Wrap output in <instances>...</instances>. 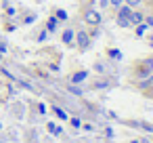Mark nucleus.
<instances>
[{
  "label": "nucleus",
  "instance_id": "15",
  "mask_svg": "<svg viewBox=\"0 0 153 143\" xmlns=\"http://www.w3.org/2000/svg\"><path fill=\"white\" fill-rule=\"evenodd\" d=\"M151 95H153V88H151Z\"/></svg>",
  "mask_w": 153,
  "mask_h": 143
},
{
  "label": "nucleus",
  "instance_id": "12",
  "mask_svg": "<svg viewBox=\"0 0 153 143\" xmlns=\"http://www.w3.org/2000/svg\"><path fill=\"white\" fill-rule=\"evenodd\" d=\"M55 13H57V17H59V19H67V15H65V11H63V9H59V11H55Z\"/></svg>",
  "mask_w": 153,
  "mask_h": 143
},
{
  "label": "nucleus",
  "instance_id": "6",
  "mask_svg": "<svg viewBox=\"0 0 153 143\" xmlns=\"http://www.w3.org/2000/svg\"><path fill=\"white\" fill-rule=\"evenodd\" d=\"M134 28H136V32H134V34H136V36H138V38H140V36H143V34H145V32H147V30H149V28H147V23H145V21H143V23H136V25H134Z\"/></svg>",
  "mask_w": 153,
  "mask_h": 143
},
{
  "label": "nucleus",
  "instance_id": "1",
  "mask_svg": "<svg viewBox=\"0 0 153 143\" xmlns=\"http://www.w3.org/2000/svg\"><path fill=\"white\" fill-rule=\"evenodd\" d=\"M130 13H132V9L130 7H126V4H122L120 9H117V13H115V21H117V25L120 28H132V21H130Z\"/></svg>",
  "mask_w": 153,
  "mask_h": 143
},
{
  "label": "nucleus",
  "instance_id": "4",
  "mask_svg": "<svg viewBox=\"0 0 153 143\" xmlns=\"http://www.w3.org/2000/svg\"><path fill=\"white\" fill-rule=\"evenodd\" d=\"M130 21H132V25L143 23V21H145V13L138 11V9H132V13H130Z\"/></svg>",
  "mask_w": 153,
  "mask_h": 143
},
{
  "label": "nucleus",
  "instance_id": "10",
  "mask_svg": "<svg viewBox=\"0 0 153 143\" xmlns=\"http://www.w3.org/2000/svg\"><path fill=\"white\" fill-rule=\"evenodd\" d=\"M145 23L147 28H153V13H145Z\"/></svg>",
  "mask_w": 153,
  "mask_h": 143
},
{
  "label": "nucleus",
  "instance_id": "3",
  "mask_svg": "<svg viewBox=\"0 0 153 143\" xmlns=\"http://www.w3.org/2000/svg\"><path fill=\"white\" fill-rule=\"evenodd\" d=\"M84 21L90 23V25H99L101 23V13L99 11H86L84 13Z\"/></svg>",
  "mask_w": 153,
  "mask_h": 143
},
{
  "label": "nucleus",
  "instance_id": "14",
  "mask_svg": "<svg viewBox=\"0 0 153 143\" xmlns=\"http://www.w3.org/2000/svg\"><path fill=\"white\" fill-rule=\"evenodd\" d=\"M143 2H153V0H143Z\"/></svg>",
  "mask_w": 153,
  "mask_h": 143
},
{
  "label": "nucleus",
  "instance_id": "13",
  "mask_svg": "<svg viewBox=\"0 0 153 143\" xmlns=\"http://www.w3.org/2000/svg\"><path fill=\"white\" fill-rule=\"evenodd\" d=\"M149 46H151V49H153V34H151V36H149Z\"/></svg>",
  "mask_w": 153,
  "mask_h": 143
},
{
  "label": "nucleus",
  "instance_id": "9",
  "mask_svg": "<svg viewBox=\"0 0 153 143\" xmlns=\"http://www.w3.org/2000/svg\"><path fill=\"white\" fill-rule=\"evenodd\" d=\"M57 25H59V21H57V17H51V19H48V32H53V30H55Z\"/></svg>",
  "mask_w": 153,
  "mask_h": 143
},
{
  "label": "nucleus",
  "instance_id": "7",
  "mask_svg": "<svg viewBox=\"0 0 153 143\" xmlns=\"http://www.w3.org/2000/svg\"><path fill=\"white\" fill-rule=\"evenodd\" d=\"M71 40H74V30H65L63 32V42L65 44H71Z\"/></svg>",
  "mask_w": 153,
  "mask_h": 143
},
{
  "label": "nucleus",
  "instance_id": "11",
  "mask_svg": "<svg viewBox=\"0 0 153 143\" xmlns=\"http://www.w3.org/2000/svg\"><path fill=\"white\" fill-rule=\"evenodd\" d=\"M109 4H111L113 9H120V7L124 4V0H109Z\"/></svg>",
  "mask_w": 153,
  "mask_h": 143
},
{
  "label": "nucleus",
  "instance_id": "2",
  "mask_svg": "<svg viewBox=\"0 0 153 143\" xmlns=\"http://www.w3.org/2000/svg\"><path fill=\"white\" fill-rule=\"evenodd\" d=\"M76 42H78V49H88L90 46V36H88V32L86 30H78L76 32Z\"/></svg>",
  "mask_w": 153,
  "mask_h": 143
},
{
  "label": "nucleus",
  "instance_id": "5",
  "mask_svg": "<svg viewBox=\"0 0 153 143\" xmlns=\"http://www.w3.org/2000/svg\"><path fill=\"white\" fill-rule=\"evenodd\" d=\"M124 4L130 7V9H140L145 2H143V0H124Z\"/></svg>",
  "mask_w": 153,
  "mask_h": 143
},
{
  "label": "nucleus",
  "instance_id": "8",
  "mask_svg": "<svg viewBox=\"0 0 153 143\" xmlns=\"http://www.w3.org/2000/svg\"><path fill=\"white\" fill-rule=\"evenodd\" d=\"M84 78H86V72H78V74H74V76H71V80H74V82H82Z\"/></svg>",
  "mask_w": 153,
  "mask_h": 143
}]
</instances>
